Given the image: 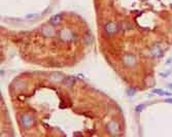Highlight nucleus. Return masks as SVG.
Masks as SVG:
<instances>
[{
	"instance_id": "nucleus-1",
	"label": "nucleus",
	"mask_w": 172,
	"mask_h": 137,
	"mask_svg": "<svg viewBox=\"0 0 172 137\" xmlns=\"http://www.w3.org/2000/svg\"><path fill=\"white\" fill-rule=\"evenodd\" d=\"M20 123L24 128H30L34 124V118L29 113H24L20 118Z\"/></svg>"
},
{
	"instance_id": "nucleus-2",
	"label": "nucleus",
	"mask_w": 172,
	"mask_h": 137,
	"mask_svg": "<svg viewBox=\"0 0 172 137\" xmlns=\"http://www.w3.org/2000/svg\"><path fill=\"white\" fill-rule=\"evenodd\" d=\"M60 37L62 40L64 41H72L75 39V34L71 31V30H68V29H63L60 33Z\"/></svg>"
},
{
	"instance_id": "nucleus-3",
	"label": "nucleus",
	"mask_w": 172,
	"mask_h": 137,
	"mask_svg": "<svg viewBox=\"0 0 172 137\" xmlns=\"http://www.w3.org/2000/svg\"><path fill=\"white\" fill-rule=\"evenodd\" d=\"M150 55H151L152 57H154V58H159V57H162V56H163V49H162L161 44H159V43L154 44V45L151 48Z\"/></svg>"
},
{
	"instance_id": "nucleus-4",
	"label": "nucleus",
	"mask_w": 172,
	"mask_h": 137,
	"mask_svg": "<svg viewBox=\"0 0 172 137\" xmlns=\"http://www.w3.org/2000/svg\"><path fill=\"white\" fill-rule=\"evenodd\" d=\"M104 29L106 31L107 34L111 35V34H114L118 32V26L115 23L113 22H107L105 25H104Z\"/></svg>"
},
{
	"instance_id": "nucleus-5",
	"label": "nucleus",
	"mask_w": 172,
	"mask_h": 137,
	"mask_svg": "<svg viewBox=\"0 0 172 137\" xmlns=\"http://www.w3.org/2000/svg\"><path fill=\"white\" fill-rule=\"evenodd\" d=\"M107 130H108L109 133L112 134V135L118 134V132H119V130H120V126H119L118 122H115V121H111V122L107 125Z\"/></svg>"
},
{
	"instance_id": "nucleus-6",
	"label": "nucleus",
	"mask_w": 172,
	"mask_h": 137,
	"mask_svg": "<svg viewBox=\"0 0 172 137\" xmlns=\"http://www.w3.org/2000/svg\"><path fill=\"white\" fill-rule=\"evenodd\" d=\"M123 60H124L125 65H126V66H130V67H131V66H134L135 63H136V58L134 57V55H131V54L124 56Z\"/></svg>"
},
{
	"instance_id": "nucleus-7",
	"label": "nucleus",
	"mask_w": 172,
	"mask_h": 137,
	"mask_svg": "<svg viewBox=\"0 0 172 137\" xmlns=\"http://www.w3.org/2000/svg\"><path fill=\"white\" fill-rule=\"evenodd\" d=\"M42 34H43V36L49 38V37H52L55 35V30L50 25H44L42 27Z\"/></svg>"
},
{
	"instance_id": "nucleus-8",
	"label": "nucleus",
	"mask_w": 172,
	"mask_h": 137,
	"mask_svg": "<svg viewBox=\"0 0 172 137\" xmlns=\"http://www.w3.org/2000/svg\"><path fill=\"white\" fill-rule=\"evenodd\" d=\"M62 21V14L61 13H57V14H54L52 16V18L50 19V24L53 25V26H57L61 23Z\"/></svg>"
},
{
	"instance_id": "nucleus-9",
	"label": "nucleus",
	"mask_w": 172,
	"mask_h": 137,
	"mask_svg": "<svg viewBox=\"0 0 172 137\" xmlns=\"http://www.w3.org/2000/svg\"><path fill=\"white\" fill-rule=\"evenodd\" d=\"M64 83H65L66 87L72 88V87L74 86V83H75V79H74V77H72V76L65 77V78H64Z\"/></svg>"
},
{
	"instance_id": "nucleus-10",
	"label": "nucleus",
	"mask_w": 172,
	"mask_h": 137,
	"mask_svg": "<svg viewBox=\"0 0 172 137\" xmlns=\"http://www.w3.org/2000/svg\"><path fill=\"white\" fill-rule=\"evenodd\" d=\"M153 93L154 94H157L159 96H172V94L170 92H167V91H164L162 89H155L153 90Z\"/></svg>"
},
{
	"instance_id": "nucleus-11",
	"label": "nucleus",
	"mask_w": 172,
	"mask_h": 137,
	"mask_svg": "<svg viewBox=\"0 0 172 137\" xmlns=\"http://www.w3.org/2000/svg\"><path fill=\"white\" fill-rule=\"evenodd\" d=\"M135 94H136V89H135V88L130 87V88H128V89L126 90V95L129 96V97H133V96H135Z\"/></svg>"
},
{
	"instance_id": "nucleus-12",
	"label": "nucleus",
	"mask_w": 172,
	"mask_h": 137,
	"mask_svg": "<svg viewBox=\"0 0 172 137\" xmlns=\"http://www.w3.org/2000/svg\"><path fill=\"white\" fill-rule=\"evenodd\" d=\"M144 109V104H138V105H136L135 106V111L137 112V113H140V112H142V110Z\"/></svg>"
},
{
	"instance_id": "nucleus-13",
	"label": "nucleus",
	"mask_w": 172,
	"mask_h": 137,
	"mask_svg": "<svg viewBox=\"0 0 172 137\" xmlns=\"http://www.w3.org/2000/svg\"><path fill=\"white\" fill-rule=\"evenodd\" d=\"M35 17H36V14L35 13H28L25 18H26V20H28V21H30V20H33V19H35Z\"/></svg>"
},
{
	"instance_id": "nucleus-14",
	"label": "nucleus",
	"mask_w": 172,
	"mask_h": 137,
	"mask_svg": "<svg viewBox=\"0 0 172 137\" xmlns=\"http://www.w3.org/2000/svg\"><path fill=\"white\" fill-rule=\"evenodd\" d=\"M164 102H166V103H170V104H172V98H166V99L164 100Z\"/></svg>"
},
{
	"instance_id": "nucleus-15",
	"label": "nucleus",
	"mask_w": 172,
	"mask_h": 137,
	"mask_svg": "<svg viewBox=\"0 0 172 137\" xmlns=\"http://www.w3.org/2000/svg\"><path fill=\"white\" fill-rule=\"evenodd\" d=\"M168 88H170L172 90V83H168Z\"/></svg>"
}]
</instances>
